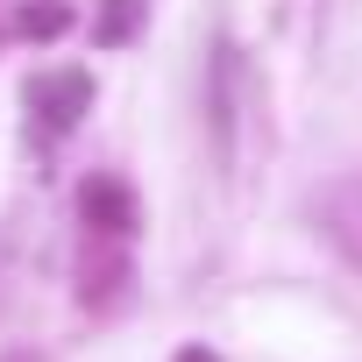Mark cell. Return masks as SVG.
<instances>
[{"label":"cell","instance_id":"6da1fadb","mask_svg":"<svg viewBox=\"0 0 362 362\" xmlns=\"http://www.w3.org/2000/svg\"><path fill=\"white\" fill-rule=\"evenodd\" d=\"M29 100H36V114H50V135H64V128H78L93 86H86V71H50V78L29 86Z\"/></svg>","mask_w":362,"mask_h":362},{"label":"cell","instance_id":"7a4b0ae2","mask_svg":"<svg viewBox=\"0 0 362 362\" xmlns=\"http://www.w3.org/2000/svg\"><path fill=\"white\" fill-rule=\"evenodd\" d=\"M78 206H86V221H93L100 235H128V228H135V199H128L121 177H93V185L78 192Z\"/></svg>","mask_w":362,"mask_h":362},{"label":"cell","instance_id":"3957f363","mask_svg":"<svg viewBox=\"0 0 362 362\" xmlns=\"http://www.w3.org/2000/svg\"><path fill=\"white\" fill-rule=\"evenodd\" d=\"M64 22H71L64 8H29V15H22V29H29V36H57Z\"/></svg>","mask_w":362,"mask_h":362},{"label":"cell","instance_id":"277c9868","mask_svg":"<svg viewBox=\"0 0 362 362\" xmlns=\"http://www.w3.org/2000/svg\"><path fill=\"white\" fill-rule=\"evenodd\" d=\"M177 362H214V355H206V348H185V355H177Z\"/></svg>","mask_w":362,"mask_h":362}]
</instances>
